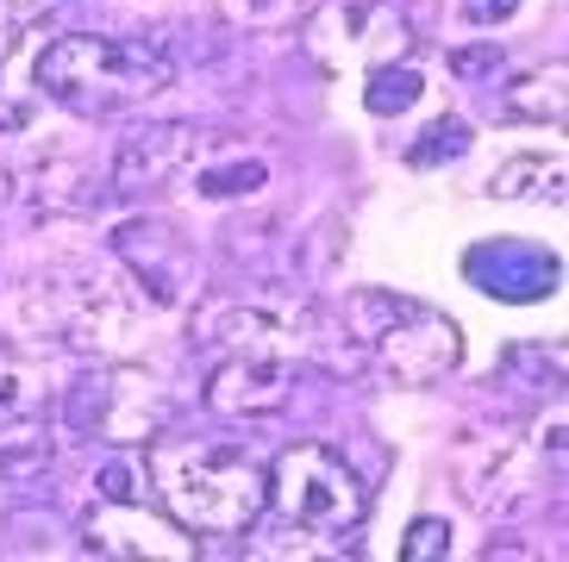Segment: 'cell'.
Masks as SVG:
<instances>
[{
    "label": "cell",
    "mask_w": 569,
    "mask_h": 562,
    "mask_svg": "<svg viewBox=\"0 0 569 562\" xmlns=\"http://www.w3.org/2000/svg\"><path fill=\"white\" fill-rule=\"evenodd\" d=\"M188 182L201 188L207 200H238V194H257L269 182V169H263V157H232V163H219V169L201 163Z\"/></svg>",
    "instance_id": "cell-17"
},
{
    "label": "cell",
    "mask_w": 569,
    "mask_h": 562,
    "mask_svg": "<svg viewBox=\"0 0 569 562\" xmlns=\"http://www.w3.org/2000/svg\"><path fill=\"white\" fill-rule=\"evenodd\" d=\"M176 82V63L151 38H107V32H69L51 38L38 57V88L82 119H113L157 100Z\"/></svg>",
    "instance_id": "cell-2"
},
{
    "label": "cell",
    "mask_w": 569,
    "mask_h": 562,
    "mask_svg": "<svg viewBox=\"0 0 569 562\" xmlns=\"http://www.w3.org/2000/svg\"><path fill=\"white\" fill-rule=\"evenodd\" d=\"M469 150V126L463 119H438L432 132H426V144L407 150V163L413 169H438V163H451V157H463Z\"/></svg>",
    "instance_id": "cell-19"
},
{
    "label": "cell",
    "mask_w": 569,
    "mask_h": 562,
    "mask_svg": "<svg viewBox=\"0 0 569 562\" xmlns=\"http://www.w3.org/2000/svg\"><path fill=\"white\" fill-rule=\"evenodd\" d=\"M401 556L407 562H438V556H451V525H445V519H413V525H407V538H401Z\"/></svg>",
    "instance_id": "cell-21"
},
{
    "label": "cell",
    "mask_w": 569,
    "mask_h": 562,
    "mask_svg": "<svg viewBox=\"0 0 569 562\" xmlns=\"http://www.w3.org/2000/svg\"><path fill=\"white\" fill-rule=\"evenodd\" d=\"M51 13H57V0H0V63L13 57L19 38L32 32V26H44Z\"/></svg>",
    "instance_id": "cell-20"
},
{
    "label": "cell",
    "mask_w": 569,
    "mask_h": 562,
    "mask_svg": "<svg viewBox=\"0 0 569 562\" xmlns=\"http://www.w3.org/2000/svg\"><path fill=\"white\" fill-rule=\"evenodd\" d=\"M495 69H501V50L495 44H457L451 50V76L457 82H488Z\"/></svg>",
    "instance_id": "cell-23"
},
{
    "label": "cell",
    "mask_w": 569,
    "mask_h": 562,
    "mask_svg": "<svg viewBox=\"0 0 569 562\" xmlns=\"http://www.w3.org/2000/svg\"><path fill=\"white\" fill-rule=\"evenodd\" d=\"M57 463V438L44 419H13V425H0V481L7 488H26V481L51 475Z\"/></svg>",
    "instance_id": "cell-15"
},
{
    "label": "cell",
    "mask_w": 569,
    "mask_h": 562,
    "mask_svg": "<svg viewBox=\"0 0 569 562\" xmlns=\"http://www.w3.org/2000/svg\"><path fill=\"white\" fill-rule=\"evenodd\" d=\"M301 50L326 76H369L413 50V19L395 0H313L301 13Z\"/></svg>",
    "instance_id": "cell-6"
},
{
    "label": "cell",
    "mask_w": 569,
    "mask_h": 562,
    "mask_svg": "<svg viewBox=\"0 0 569 562\" xmlns=\"http://www.w3.org/2000/svg\"><path fill=\"white\" fill-rule=\"evenodd\" d=\"M345 331L395 388H432L463 363L457 319L413 294H395V288H357L345 300Z\"/></svg>",
    "instance_id": "cell-3"
},
{
    "label": "cell",
    "mask_w": 569,
    "mask_h": 562,
    "mask_svg": "<svg viewBox=\"0 0 569 562\" xmlns=\"http://www.w3.org/2000/svg\"><path fill=\"white\" fill-rule=\"evenodd\" d=\"M213 144L219 138L201 126H138L113 144L107 175H113L119 194H163L169 182H188L213 157Z\"/></svg>",
    "instance_id": "cell-8"
},
{
    "label": "cell",
    "mask_w": 569,
    "mask_h": 562,
    "mask_svg": "<svg viewBox=\"0 0 569 562\" xmlns=\"http://www.w3.org/2000/svg\"><path fill=\"white\" fill-rule=\"evenodd\" d=\"M295 388V363L269 357V350H219V363L207 369L201 400L219 419H269L276 407H288Z\"/></svg>",
    "instance_id": "cell-11"
},
{
    "label": "cell",
    "mask_w": 569,
    "mask_h": 562,
    "mask_svg": "<svg viewBox=\"0 0 569 562\" xmlns=\"http://www.w3.org/2000/svg\"><path fill=\"white\" fill-rule=\"evenodd\" d=\"M169 425V394L157 388L144 369H119L101 363L76 375L63 388V431L69 444H113V450H138L151 444L157 431Z\"/></svg>",
    "instance_id": "cell-5"
},
{
    "label": "cell",
    "mask_w": 569,
    "mask_h": 562,
    "mask_svg": "<svg viewBox=\"0 0 569 562\" xmlns=\"http://www.w3.org/2000/svg\"><path fill=\"white\" fill-rule=\"evenodd\" d=\"M113 257L126 269V281L144 288V300H157V307H188L201 294V250H194V238L157 213L113 225Z\"/></svg>",
    "instance_id": "cell-7"
},
{
    "label": "cell",
    "mask_w": 569,
    "mask_h": 562,
    "mask_svg": "<svg viewBox=\"0 0 569 562\" xmlns=\"http://www.w3.org/2000/svg\"><path fill=\"white\" fill-rule=\"evenodd\" d=\"M44 338H63L76 350H119L138 338V307L119 281L76 275V288H44Z\"/></svg>",
    "instance_id": "cell-10"
},
{
    "label": "cell",
    "mask_w": 569,
    "mask_h": 562,
    "mask_svg": "<svg viewBox=\"0 0 569 562\" xmlns=\"http://www.w3.org/2000/svg\"><path fill=\"white\" fill-rule=\"evenodd\" d=\"M194 338L207 350H269V357H301L319 350V325L295 307H263V300H207L194 313Z\"/></svg>",
    "instance_id": "cell-9"
},
{
    "label": "cell",
    "mask_w": 569,
    "mask_h": 562,
    "mask_svg": "<svg viewBox=\"0 0 569 562\" xmlns=\"http://www.w3.org/2000/svg\"><path fill=\"white\" fill-rule=\"evenodd\" d=\"M488 194L495 200H532V207H563L569 200V169L557 150H526L513 163H501L488 175Z\"/></svg>",
    "instance_id": "cell-13"
},
{
    "label": "cell",
    "mask_w": 569,
    "mask_h": 562,
    "mask_svg": "<svg viewBox=\"0 0 569 562\" xmlns=\"http://www.w3.org/2000/svg\"><path fill=\"white\" fill-rule=\"evenodd\" d=\"M313 0H219V13L226 26L238 32H263V26H288V19H301Z\"/></svg>",
    "instance_id": "cell-18"
},
{
    "label": "cell",
    "mask_w": 569,
    "mask_h": 562,
    "mask_svg": "<svg viewBox=\"0 0 569 562\" xmlns=\"http://www.w3.org/2000/svg\"><path fill=\"white\" fill-rule=\"evenodd\" d=\"M269 506L288 525L313 531V538H351L369 519V488L338 450L326 444H288L269 463Z\"/></svg>",
    "instance_id": "cell-4"
},
{
    "label": "cell",
    "mask_w": 569,
    "mask_h": 562,
    "mask_svg": "<svg viewBox=\"0 0 569 562\" xmlns=\"http://www.w3.org/2000/svg\"><path fill=\"white\" fill-rule=\"evenodd\" d=\"M363 82H369V88H363V107H369L376 119H395V113H407V107L419 100V88H426V82H419V69H401V63H382V69H369Z\"/></svg>",
    "instance_id": "cell-16"
},
{
    "label": "cell",
    "mask_w": 569,
    "mask_h": 562,
    "mask_svg": "<svg viewBox=\"0 0 569 562\" xmlns=\"http://www.w3.org/2000/svg\"><path fill=\"white\" fill-rule=\"evenodd\" d=\"M94 488H101V500H144V463L113 456V463L94 475Z\"/></svg>",
    "instance_id": "cell-22"
},
{
    "label": "cell",
    "mask_w": 569,
    "mask_h": 562,
    "mask_svg": "<svg viewBox=\"0 0 569 562\" xmlns=\"http://www.w3.org/2000/svg\"><path fill=\"white\" fill-rule=\"evenodd\" d=\"M563 113H569V63L519 69L507 82V119H519V126H563Z\"/></svg>",
    "instance_id": "cell-14"
},
{
    "label": "cell",
    "mask_w": 569,
    "mask_h": 562,
    "mask_svg": "<svg viewBox=\"0 0 569 562\" xmlns=\"http://www.w3.org/2000/svg\"><path fill=\"white\" fill-rule=\"evenodd\" d=\"M82 544L94 556H194V538L169 513H151L144 500H101L94 513L82 519Z\"/></svg>",
    "instance_id": "cell-12"
},
{
    "label": "cell",
    "mask_w": 569,
    "mask_h": 562,
    "mask_svg": "<svg viewBox=\"0 0 569 562\" xmlns=\"http://www.w3.org/2000/svg\"><path fill=\"white\" fill-rule=\"evenodd\" d=\"M457 13H463L469 26H507V19L519 13V0H457Z\"/></svg>",
    "instance_id": "cell-24"
},
{
    "label": "cell",
    "mask_w": 569,
    "mask_h": 562,
    "mask_svg": "<svg viewBox=\"0 0 569 562\" xmlns=\"http://www.w3.org/2000/svg\"><path fill=\"white\" fill-rule=\"evenodd\" d=\"M144 488L194 538H244L269 513V469L251 450L219 438H163L144 444Z\"/></svg>",
    "instance_id": "cell-1"
}]
</instances>
